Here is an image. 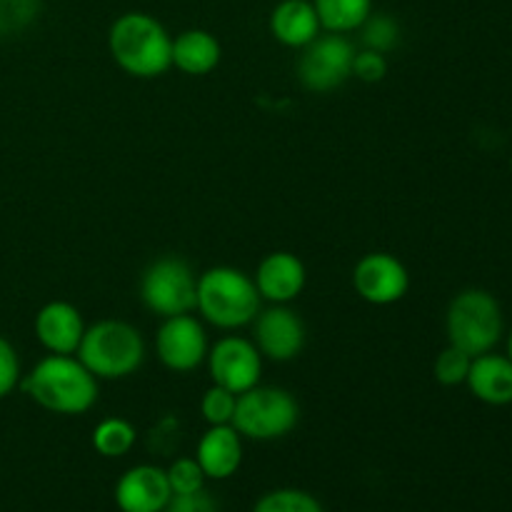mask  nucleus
I'll return each mask as SVG.
<instances>
[{"instance_id":"10","label":"nucleus","mask_w":512,"mask_h":512,"mask_svg":"<svg viewBox=\"0 0 512 512\" xmlns=\"http://www.w3.org/2000/svg\"><path fill=\"white\" fill-rule=\"evenodd\" d=\"M208 333L193 313L163 318L155 335L158 360L173 373H190L208 358Z\"/></svg>"},{"instance_id":"1","label":"nucleus","mask_w":512,"mask_h":512,"mask_svg":"<svg viewBox=\"0 0 512 512\" xmlns=\"http://www.w3.org/2000/svg\"><path fill=\"white\" fill-rule=\"evenodd\" d=\"M23 390L55 415H83L98 403V378L73 355L50 353L25 375Z\"/></svg>"},{"instance_id":"20","label":"nucleus","mask_w":512,"mask_h":512,"mask_svg":"<svg viewBox=\"0 0 512 512\" xmlns=\"http://www.w3.org/2000/svg\"><path fill=\"white\" fill-rule=\"evenodd\" d=\"M325 33L348 35L373 13V0H310Z\"/></svg>"},{"instance_id":"5","label":"nucleus","mask_w":512,"mask_h":512,"mask_svg":"<svg viewBox=\"0 0 512 512\" xmlns=\"http://www.w3.org/2000/svg\"><path fill=\"white\" fill-rule=\"evenodd\" d=\"M448 345H455L470 358L495 350L503 338V310L493 293L468 288L455 295L445 313Z\"/></svg>"},{"instance_id":"21","label":"nucleus","mask_w":512,"mask_h":512,"mask_svg":"<svg viewBox=\"0 0 512 512\" xmlns=\"http://www.w3.org/2000/svg\"><path fill=\"white\" fill-rule=\"evenodd\" d=\"M135 440H138V430H135L130 420L105 418L95 425L90 443H93L95 453L113 460L128 455L135 448Z\"/></svg>"},{"instance_id":"25","label":"nucleus","mask_w":512,"mask_h":512,"mask_svg":"<svg viewBox=\"0 0 512 512\" xmlns=\"http://www.w3.org/2000/svg\"><path fill=\"white\" fill-rule=\"evenodd\" d=\"M165 475H168L173 495L198 493V490L205 488V480H208L195 458H175L173 463L165 468Z\"/></svg>"},{"instance_id":"31","label":"nucleus","mask_w":512,"mask_h":512,"mask_svg":"<svg viewBox=\"0 0 512 512\" xmlns=\"http://www.w3.org/2000/svg\"><path fill=\"white\" fill-rule=\"evenodd\" d=\"M508 358L512 360V333H510V338H508Z\"/></svg>"},{"instance_id":"12","label":"nucleus","mask_w":512,"mask_h":512,"mask_svg":"<svg viewBox=\"0 0 512 512\" xmlns=\"http://www.w3.org/2000/svg\"><path fill=\"white\" fill-rule=\"evenodd\" d=\"M353 288L365 303L393 305L408 293V268L390 253H368L355 263Z\"/></svg>"},{"instance_id":"28","label":"nucleus","mask_w":512,"mask_h":512,"mask_svg":"<svg viewBox=\"0 0 512 512\" xmlns=\"http://www.w3.org/2000/svg\"><path fill=\"white\" fill-rule=\"evenodd\" d=\"M353 75L363 83H380L388 75V58L378 50H355L353 58Z\"/></svg>"},{"instance_id":"15","label":"nucleus","mask_w":512,"mask_h":512,"mask_svg":"<svg viewBox=\"0 0 512 512\" xmlns=\"http://www.w3.org/2000/svg\"><path fill=\"white\" fill-rule=\"evenodd\" d=\"M83 333V315L68 300H50L35 315V338L53 355L78 353Z\"/></svg>"},{"instance_id":"4","label":"nucleus","mask_w":512,"mask_h":512,"mask_svg":"<svg viewBox=\"0 0 512 512\" xmlns=\"http://www.w3.org/2000/svg\"><path fill=\"white\" fill-rule=\"evenodd\" d=\"M75 355L98 380H123L143 365L145 340L125 320H100L85 328Z\"/></svg>"},{"instance_id":"30","label":"nucleus","mask_w":512,"mask_h":512,"mask_svg":"<svg viewBox=\"0 0 512 512\" xmlns=\"http://www.w3.org/2000/svg\"><path fill=\"white\" fill-rule=\"evenodd\" d=\"M163 512H218V505H215V500L210 498L203 488V490H198V493L173 495L168 503V508H165Z\"/></svg>"},{"instance_id":"18","label":"nucleus","mask_w":512,"mask_h":512,"mask_svg":"<svg viewBox=\"0 0 512 512\" xmlns=\"http://www.w3.org/2000/svg\"><path fill=\"white\" fill-rule=\"evenodd\" d=\"M270 33L285 48H300L320 35V20L310 0H280L270 13Z\"/></svg>"},{"instance_id":"27","label":"nucleus","mask_w":512,"mask_h":512,"mask_svg":"<svg viewBox=\"0 0 512 512\" xmlns=\"http://www.w3.org/2000/svg\"><path fill=\"white\" fill-rule=\"evenodd\" d=\"M38 15V0H0V35L25 28Z\"/></svg>"},{"instance_id":"22","label":"nucleus","mask_w":512,"mask_h":512,"mask_svg":"<svg viewBox=\"0 0 512 512\" xmlns=\"http://www.w3.org/2000/svg\"><path fill=\"white\" fill-rule=\"evenodd\" d=\"M253 512H325L320 500L310 495L308 490L300 488H278L265 493L258 503L253 505Z\"/></svg>"},{"instance_id":"17","label":"nucleus","mask_w":512,"mask_h":512,"mask_svg":"<svg viewBox=\"0 0 512 512\" xmlns=\"http://www.w3.org/2000/svg\"><path fill=\"white\" fill-rule=\"evenodd\" d=\"M468 390L475 400L493 408H503L512 403V360L508 355H498L495 350L475 355L470 363Z\"/></svg>"},{"instance_id":"26","label":"nucleus","mask_w":512,"mask_h":512,"mask_svg":"<svg viewBox=\"0 0 512 512\" xmlns=\"http://www.w3.org/2000/svg\"><path fill=\"white\" fill-rule=\"evenodd\" d=\"M235 400L238 395L230 393V390L220 388V385H213L203 393V400H200V413H203V420L208 425H230L235 415Z\"/></svg>"},{"instance_id":"14","label":"nucleus","mask_w":512,"mask_h":512,"mask_svg":"<svg viewBox=\"0 0 512 512\" xmlns=\"http://www.w3.org/2000/svg\"><path fill=\"white\" fill-rule=\"evenodd\" d=\"M305 280H308V273H305L303 260L288 250H275L260 260L253 283L260 300H268L270 305H288L303 293Z\"/></svg>"},{"instance_id":"11","label":"nucleus","mask_w":512,"mask_h":512,"mask_svg":"<svg viewBox=\"0 0 512 512\" xmlns=\"http://www.w3.org/2000/svg\"><path fill=\"white\" fill-rule=\"evenodd\" d=\"M253 343L273 363H290L305 348V325L288 305H270L255 315Z\"/></svg>"},{"instance_id":"2","label":"nucleus","mask_w":512,"mask_h":512,"mask_svg":"<svg viewBox=\"0 0 512 512\" xmlns=\"http://www.w3.org/2000/svg\"><path fill=\"white\" fill-rule=\"evenodd\" d=\"M173 38L155 15L130 10L108 30V50L115 65L133 78H158L170 68Z\"/></svg>"},{"instance_id":"24","label":"nucleus","mask_w":512,"mask_h":512,"mask_svg":"<svg viewBox=\"0 0 512 512\" xmlns=\"http://www.w3.org/2000/svg\"><path fill=\"white\" fill-rule=\"evenodd\" d=\"M360 30H363L365 48L378 50V53L385 55H388L400 40L398 23H395V18H390V15L385 13H370V18L360 25Z\"/></svg>"},{"instance_id":"6","label":"nucleus","mask_w":512,"mask_h":512,"mask_svg":"<svg viewBox=\"0 0 512 512\" xmlns=\"http://www.w3.org/2000/svg\"><path fill=\"white\" fill-rule=\"evenodd\" d=\"M300 420V405L295 395L273 385H255L235 400L233 428L243 438L270 443L293 433Z\"/></svg>"},{"instance_id":"9","label":"nucleus","mask_w":512,"mask_h":512,"mask_svg":"<svg viewBox=\"0 0 512 512\" xmlns=\"http://www.w3.org/2000/svg\"><path fill=\"white\" fill-rule=\"evenodd\" d=\"M208 373L213 385L240 395L245 390L260 385L263 375V355L255 348V343L243 335H225L215 340L208 350Z\"/></svg>"},{"instance_id":"29","label":"nucleus","mask_w":512,"mask_h":512,"mask_svg":"<svg viewBox=\"0 0 512 512\" xmlns=\"http://www.w3.org/2000/svg\"><path fill=\"white\" fill-rule=\"evenodd\" d=\"M20 383V360L10 340L0 335V400L8 398Z\"/></svg>"},{"instance_id":"8","label":"nucleus","mask_w":512,"mask_h":512,"mask_svg":"<svg viewBox=\"0 0 512 512\" xmlns=\"http://www.w3.org/2000/svg\"><path fill=\"white\" fill-rule=\"evenodd\" d=\"M355 48L345 35L325 33L318 35L303 48L298 63V78L313 93H328L340 88L353 75Z\"/></svg>"},{"instance_id":"23","label":"nucleus","mask_w":512,"mask_h":512,"mask_svg":"<svg viewBox=\"0 0 512 512\" xmlns=\"http://www.w3.org/2000/svg\"><path fill=\"white\" fill-rule=\"evenodd\" d=\"M470 363H473V358H470L468 353H463V350L455 348V345H448V348L440 350L438 358H435V365H433L435 380H438L440 385H445V388H458V385H465V380H468V373H470Z\"/></svg>"},{"instance_id":"13","label":"nucleus","mask_w":512,"mask_h":512,"mask_svg":"<svg viewBox=\"0 0 512 512\" xmlns=\"http://www.w3.org/2000/svg\"><path fill=\"white\" fill-rule=\"evenodd\" d=\"M113 498L120 512H163L173 498V490L163 468L133 465L118 478Z\"/></svg>"},{"instance_id":"7","label":"nucleus","mask_w":512,"mask_h":512,"mask_svg":"<svg viewBox=\"0 0 512 512\" xmlns=\"http://www.w3.org/2000/svg\"><path fill=\"white\" fill-rule=\"evenodd\" d=\"M198 278L180 258H160L148 265L140 280L143 305L158 318H173L195 310Z\"/></svg>"},{"instance_id":"3","label":"nucleus","mask_w":512,"mask_h":512,"mask_svg":"<svg viewBox=\"0 0 512 512\" xmlns=\"http://www.w3.org/2000/svg\"><path fill=\"white\" fill-rule=\"evenodd\" d=\"M260 295L248 273L230 265L205 270L198 275L195 288V310L205 323L220 330L245 328L260 313Z\"/></svg>"},{"instance_id":"16","label":"nucleus","mask_w":512,"mask_h":512,"mask_svg":"<svg viewBox=\"0 0 512 512\" xmlns=\"http://www.w3.org/2000/svg\"><path fill=\"white\" fill-rule=\"evenodd\" d=\"M195 460L208 480H228L243 465V435L233 425H208L195 448Z\"/></svg>"},{"instance_id":"19","label":"nucleus","mask_w":512,"mask_h":512,"mask_svg":"<svg viewBox=\"0 0 512 512\" xmlns=\"http://www.w3.org/2000/svg\"><path fill=\"white\" fill-rule=\"evenodd\" d=\"M223 58L220 40L210 30L188 28L173 38L170 63L185 75H208L218 68Z\"/></svg>"}]
</instances>
